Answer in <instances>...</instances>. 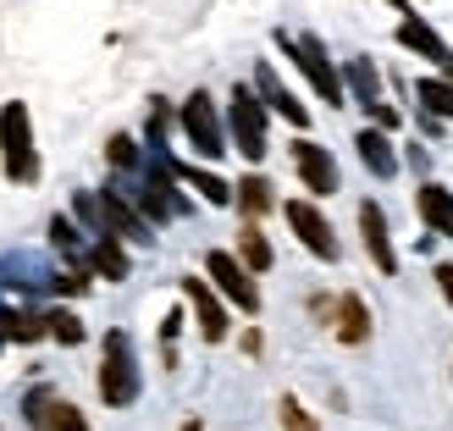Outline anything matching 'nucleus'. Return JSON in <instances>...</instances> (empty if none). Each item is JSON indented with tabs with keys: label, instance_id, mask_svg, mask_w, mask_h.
Instances as JSON below:
<instances>
[{
	"label": "nucleus",
	"instance_id": "obj_1",
	"mask_svg": "<svg viewBox=\"0 0 453 431\" xmlns=\"http://www.w3.org/2000/svg\"><path fill=\"white\" fill-rule=\"evenodd\" d=\"M0 166H6L12 183H34V177H39L34 122H28V105H22V100L0 105Z\"/></svg>",
	"mask_w": 453,
	"mask_h": 431
},
{
	"label": "nucleus",
	"instance_id": "obj_2",
	"mask_svg": "<svg viewBox=\"0 0 453 431\" xmlns=\"http://www.w3.org/2000/svg\"><path fill=\"white\" fill-rule=\"evenodd\" d=\"M226 133H233L243 161H265L271 155V144H265V100L249 83H233V95H226Z\"/></svg>",
	"mask_w": 453,
	"mask_h": 431
},
{
	"label": "nucleus",
	"instance_id": "obj_3",
	"mask_svg": "<svg viewBox=\"0 0 453 431\" xmlns=\"http://www.w3.org/2000/svg\"><path fill=\"white\" fill-rule=\"evenodd\" d=\"M100 398L111 410H127L139 398V359H133V337L127 332H105V354H100Z\"/></svg>",
	"mask_w": 453,
	"mask_h": 431
},
{
	"label": "nucleus",
	"instance_id": "obj_4",
	"mask_svg": "<svg viewBox=\"0 0 453 431\" xmlns=\"http://www.w3.org/2000/svg\"><path fill=\"white\" fill-rule=\"evenodd\" d=\"M277 44H282V50H288L293 61H299V73L310 78V89H315V95H321L326 105H343V95H349V89H343V73H337V66L326 61L321 39H315V34H304V39L277 34Z\"/></svg>",
	"mask_w": 453,
	"mask_h": 431
},
{
	"label": "nucleus",
	"instance_id": "obj_5",
	"mask_svg": "<svg viewBox=\"0 0 453 431\" xmlns=\"http://www.w3.org/2000/svg\"><path fill=\"white\" fill-rule=\"evenodd\" d=\"M205 277L216 282L221 299H226V304H238L243 315H255V310H260V288L249 282V266H243L238 255H226V249H211V255H205Z\"/></svg>",
	"mask_w": 453,
	"mask_h": 431
},
{
	"label": "nucleus",
	"instance_id": "obj_6",
	"mask_svg": "<svg viewBox=\"0 0 453 431\" xmlns=\"http://www.w3.org/2000/svg\"><path fill=\"white\" fill-rule=\"evenodd\" d=\"M183 133H188V144L205 155V161H221V155H226V133H221L216 100L205 95V89H194V95L183 100Z\"/></svg>",
	"mask_w": 453,
	"mask_h": 431
},
{
	"label": "nucleus",
	"instance_id": "obj_7",
	"mask_svg": "<svg viewBox=\"0 0 453 431\" xmlns=\"http://www.w3.org/2000/svg\"><path fill=\"white\" fill-rule=\"evenodd\" d=\"M282 216H288V227H293V238H299V243L310 249L315 260H326V266H332L337 255H343V249H337L332 221H326L321 211H315L310 199H288V205H282Z\"/></svg>",
	"mask_w": 453,
	"mask_h": 431
},
{
	"label": "nucleus",
	"instance_id": "obj_8",
	"mask_svg": "<svg viewBox=\"0 0 453 431\" xmlns=\"http://www.w3.org/2000/svg\"><path fill=\"white\" fill-rule=\"evenodd\" d=\"M343 89H354V100L365 105L381 127H398V111H393L388 100H381V78H376V66H371L365 56H354V61L343 66Z\"/></svg>",
	"mask_w": 453,
	"mask_h": 431
},
{
	"label": "nucleus",
	"instance_id": "obj_9",
	"mask_svg": "<svg viewBox=\"0 0 453 431\" xmlns=\"http://www.w3.org/2000/svg\"><path fill=\"white\" fill-rule=\"evenodd\" d=\"M359 238H365V255L381 277H398V255H393V238H388V216H381L376 199L359 205Z\"/></svg>",
	"mask_w": 453,
	"mask_h": 431
},
{
	"label": "nucleus",
	"instance_id": "obj_10",
	"mask_svg": "<svg viewBox=\"0 0 453 431\" xmlns=\"http://www.w3.org/2000/svg\"><path fill=\"white\" fill-rule=\"evenodd\" d=\"M183 293H188V304H194V321H199V337L205 343H221L226 337V310L216 299V288L205 277H183Z\"/></svg>",
	"mask_w": 453,
	"mask_h": 431
},
{
	"label": "nucleus",
	"instance_id": "obj_11",
	"mask_svg": "<svg viewBox=\"0 0 453 431\" xmlns=\"http://www.w3.org/2000/svg\"><path fill=\"white\" fill-rule=\"evenodd\" d=\"M326 327L337 332V343H349V349L371 343V310H365V299H359V293H337Z\"/></svg>",
	"mask_w": 453,
	"mask_h": 431
},
{
	"label": "nucleus",
	"instance_id": "obj_12",
	"mask_svg": "<svg viewBox=\"0 0 453 431\" xmlns=\"http://www.w3.org/2000/svg\"><path fill=\"white\" fill-rule=\"evenodd\" d=\"M293 166H299V177H304V189L310 194H337V161L315 144V139H299L293 144Z\"/></svg>",
	"mask_w": 453,
	"mask_h": 431
},
{
	"label": "nucleus",
	"instance_id": "obj_13",
	"mask_svg": "<svg viewBox=\"0 0 453 431\" xmlns=\"http://www.w3.org/2000/svg\"><path fill=\"white\" fill-rule=\"evenodd\" d=\"M398 44H403V50H415V56H426V61H432L437 73L453 83V50H448V44H442L432 28H426L420 17H403V22H398Z\"/></svg>",
	"mask_w": 453,
	"mask_h": 431
},
{
	"label": "nucleus",
	"instance_id": "obj_14",
	"mask_svg": "<svg viewBox=\"0 0 453 431\" xmlns=\"http://www.w3.org/2000/svg\"><path fill=\"white\" fill-rule=\"evenodd\" d=\"M255 95L265 100V111H277V117H288L293 127H310V111L299 105V95H288V89H282V78L271 73V61H260V66H255Z\"/></svg>",
	"mask_w": 453,
	"mask_h": 431
},
{
	"label": "nucleus",
	"instance_id": "obj_15",
	"mask_svg": "<svg viewBox=\"0 0 453 431\" xmlns=\"http://www.w3.org/2000/svg\"><path fill=\"white\" fill-rule=\"evenodd\" d=\"M415 211H420V221L432 227V233L453 238V194H448L442 183H420V194H415Z\"/></svg>",
	"mask_w": 453,
	"mask_h": 431
},
{
	"label": "nucleus",
	"instance_id": "obj_16",
	"mask_svg": "<svg viewBox=\"0 0 453 431\" xmlns=\"http://www.w3.org/2000/svg\"><path fill=\"white\" fill-rule=\"evenodd\" d=\"M354 150H359V161H365L376 177H393V172H398V155H393V144H388V133L365 127V133L354 139Z\"/></svg>",
	"mask_w": 453,
	"mask_h": 431
},
{
	"label": "nucleus",
	"instance_id": "obj_17",
	"mask_svg": "<svg viewBox=\"0 0 453 431\" xmlns=\"http://www.w3.org/2000/svg\"><path fill=\"white\" fill-rule=\"evenodd\" d=\"M22 415H28V426H34V431H56V426H61V415H66V404L56 398V388H34L28 398H22Z\"/></svg>",
	"mask_w": 453,
	"mask_h": 431
},
{
	"label": "nucleus",
	"instance_id": "obj_18",
	"mask_svg": "<svg viewBox=\"0 0 453 431\" xmlns=\"http://www.w3.org/2000/svg\"><path fill=\"white\" fill-rule=\"evenodd\" d=\"M166 166H172V177H183L194 194H205L211 205H233V183H221L216 172H199V166H183V161H166Z\"/></svg>",
	"mask_w": 453,
	"mask_h": 431
},
{
	"label": "nucleus",
	"instance_id": "obj_19",
	"mask_svg": "<svg viewBox=\"0 0 453 431\" xmlns=\"http://www.w3.org/2000/svg\"><path fill=\"white\" fill-rule=\"evenodd\" d=\"M233 199H238L243 221H255V216H265V211H277V189H271L265 177H243V183L233 189Z\"/></svg>",
	"mask_w": 453,
	"mask_h": 431
},
{
	"label": "nucleus",
	"instance_id": "obj_20",
	"mask_svg": "<svg viewBox=\"0 0 453 431\" xmlns=\"http://www.w3.org/2000/svg\"><path fill=\"white\" fill-rule=\"evenodd\" d=\"M88 266H95L105 282H122L127 277V249L117 238H95V243H88Z\"/></svg>",
	"mask_w": 453,
	"mask_h": 431
},
{
	"label": "nucleus",
	"instance_id": "obj_21",
	"mask_svg": "<svg viewBox=\"0 0 453 431\" xmlns=\"http://www.w3.org/2000/svg\"><path fill=\"white\" fill-rule=\"evenodd\" d=\"M238 260H243L249 271H271V260H277V255H271V243H265V233H260L255 221L238 227Z\"/></svg>",
	"mask_w": 453,
	"mask_h": 431
},
{
	"label": "nucleus",
	"instance_id": "obj_22",
	"mask_svg": "<svg viewBox=\"0 0 453 431\" xmlns=\"http://www.w3.org/2000/svg\"><path fill=\"white\" fill-rule=\"evenodd\" d=\"M415 95H420V105L432 111V117H453V83L448 78H420Z\"/></svg>",
	"mask_w": 453,
	"mask_h": 431
},
{
	"label": "nucleus",
	"instance_id": "obj_23",
	"mask_svg": "<svg viewBox=\"0 0 453 431\" xmlns=\"http://www.w3.org/2000/svg\"><path fill=\"white\" fill-rule=\"evenodd\" d=\"M44 332H50L56 343H83V321L73 310H50V315H44Z\"/></svg>",
	"mask_w": 453,
	"mask_h": 431
},
{
	"label": "nucleus",
	"instance_id": "obj_24",
	"mask_svg": "<svg viewBox=\"0 0 453 431\" xmlns=\"http://www.w3.org/2000/svg\"><path fill=\"white\" fill-rule=\"evenodd\" d=\"M105 161H111V166H122V172H133V166H139V144H133L127 133H111V144H105Z\"/></svg>",
	"mask_w": 453,
	"mask_h": 431
},
{
	"label": "nucleus",
	"instance_id": "obj_25",
	"mask_svg": "<svg viewBox=\"0 0 453 431\" xmlns=\"http://www.w3.org/2000/svg\"><path fill=\"white\" fill-rule=\"evenodd\" d=\"M277 415H282V431H321V426H315V415L304 410L299 398H282V404H277Z\"/></svg>",
	"mask_w": 453,
	"mask_h": 431
},
{
	"label": "nucleus",
	"instance_id": "obj_26",
	"mask_svg": "<svg viewBox=\"0 0 453 431\" xmlns=\"http://www.w3.org/2000/svg\"><path fill=\"white\" fill-rule=\"evenodd\" d=\"M50 238H56L61 255H78V227L66 221V216H56V221H50Z\"/></svg>",
	"mask_w": 453,
	"mask_h": 431
},
{
	"label": "nucleus",
	"instance_id": "obj_27",
	"mask_svg": "<svg viewBox=\"0 0 453 431\" xmlns=\"http://www.w3.org/2000/svg\"><path fill=\"white\" fill-rule=\"evenodd\" d=\"M56 431H88V420L73 410V404H66V415H61V426H56Z\"/></svg>",
	"mask_w": 453,
	"mask_h": 431
},
{
	"label": "nucleus",
	"instance_id": "obj_28",
	"mask_svg": "<svg viewBox=\"0 0 453 431\" xmlns=\"http://www.w3.org/2000/svg\"><path fill=\"white\" fill-rule=\"evenodd\" d=\"M437 288H442V299L453 304V260H448V266H437Z\"/></svg>",
	"mask_w": 453,
	"mask_h": 431
}]
</instances>
